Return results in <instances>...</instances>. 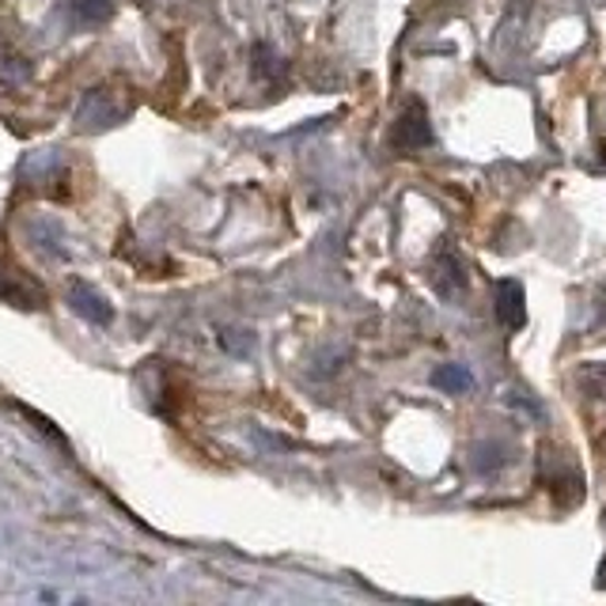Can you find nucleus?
Wrapping results in <instances>:
<instances>
[{
	"label": "nucleus",
	"instance_id": "39448f33",
	"mask_svg": "<svg viewBox=\"0 0 606 606\" xmlns=\"http://www.w3.org/2000/svg\"><path fill=\"white\" fill-rule=\"evenodd\" d=\"M599 163L606 167V145H603V156H599Z\"/></svg>",
	"mask_w": 606,
	"mask_h": 606
},
{
	"label": "nucleus",
	"instance_id": "f257e3e1",
	"mask_svg": "<svg viewBox=\"0 0 606 606\" xmlns=\"http://www.w3.org/2000/svg\"><path fill=\"white\" fill-rule=\"evenodd\" d=\"M395 148H403V152H417V148H428L436 141L433 133V121H428L425 115V102H409V107L403 110V118H398L395 126Z\"/></svg>",
	"mask_w": 606,
	"mask_h": 606
},
{
	"label": "nucleus",
	"instance_id": "20e7f679",
	"mask_svg": "<svg viewBox=\"0 0 606 606\" xmlns=\"http://www.w3.org/2000/svg\"><path fill=\"white\" fill-rule=\"evenodd\" d=\"M433 387H440L444 395H463V390L474 387V371L466 364H440L433 371Z\"/></svg>",
	"mask_w": 606,
	"mask_h": 606
},
{
	"label": "nucleus",
	"instance_id": "7ed1b4c3",
	"mask_svg": "<svg viewBox=\"0 0 606 606\" xmlns=\"http://www.w3.org/2000/svg\"><path fill=\"white\" fill-rule=\"evenodd\" d=\"M497 319L505 330H519V326L527 322V292L519 281L497 285Z\"/></svg>",
	"mask_w": 606,
	"mask_h": 606
},
{
	"label": "nucleus",
	"instance_id": "f03ea898",
	"mask_svg": "<svg viewBox=\"0 0 606 606\" xmlns=\"http://www.w3.org/2000/svg\"><path fill=\"white\" fill-rule=\"evenodd\" d=\"M433 281H436V292L444 296V300H459L466 292V269L459 262V255H455L451 247L436 250L433 258Z\"/></svg>",
	"mask_w": 606,
	"mask_h": 606
}]
</instances>
